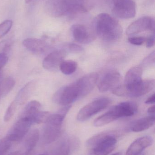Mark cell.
Returning <instances> with one entry per match:
<instances>
[{"label":"cell","mask_w":155,"mask_h":155,"mask_svg":"<svg viewBox=\"0 0 155 155\" xmlns=\"http://www.w3.org/2000/svg\"><path fill=\"white\" fill-rule=\"evenodd\" d=\"M94 20L96 31L101 39L106 42H113L121 38L123 31L122 26L110 15L101 13Z\"/></svg>","instance_id":"obj_1"},{"label":"cell","mask_w":155,"mask_h":155,"mask_svg":"<svg viewBox=\"0 0 155 155\" xmlns=\"http://www.w3.org/2000/svg\"><path fill=\"white\" fill-rule=\"evenodd\" d=\"M118 133L115 131L102 132L89 138L86 142L90 149L88 155H108L114 150Z\"/></svg>","instance_id":"obj_2"},{"label":"cell","mask_w":155,"mask_h":155,"mask_svg":"<svg viewBox=\"0 0 155 155\" xmlns=\"http://www.w3.org/2000/svg\"><path fill=\"white\" fill-rule=\"evenodd\" d=\"M155 87L154 79L143 80L131 84L119 85L112 90V93L118 96L136 97L142 96L151 92Z\"/></svg>","instance_id":"obj_3"},{"label":"cell","mask_w":155,"mask_h":155,"mask_svg":"<svg viewBox=\"0 0 155 155\" xmlns=\"http://www.w3.org/2000/svg\"><path fill=\"white\" fill-rule=\"evenodd\" d=\"M78 80L59 88L53 95L55 103L63 106L70 105L77 99L83 97V90Z\"/></svg>","instance_id":"obj_4"},{"label":"cell","mask_w":155,"mask_h":155,"mask_svg":"<svg viewBox=\"0 0 155 155\" xmlns=\"http://www.w3.org/2000/svg\"><path fill=\"white\" fill-rule=\"evenodd\" d=\"M65 117L59 113L50 114L43 129L42 138L44 143L50 144L58 139Z\"/></svg>","instance_id":"obj_5"},{"label":"cell","mask_w":155,"mask_h":155,"mask_svg":"<svg viewBox=\"0 0 155 155\" xmlns=\"http://www.w3.org/2000/svg\"><path fill=\"white\" fill-rule=\"evenodd\" d=\"M113 14L122 19L133 18L136 14V5L133 0H107Z\"/></svg>","instance_id":"obj_6"},{"label":"cell","mask_w":155,"mask_h":155,"mask_svg":"<svg viewBox=\"0 0 155 155\" xmlns=\"http://www.w3.org/2000/svg\"><path fill=\"white\" fill-rule=\"evenodd\" d=\"M111 102V100L107 97H101L92 101L79 111L77 114V120L80 122L86 121L93 116L106 108Z\"/></svg>","instance_id":"obj_7"},{"label":"cell","mask_w":155,"mask_h":155,"mask_svg":"<svg viewBox=\"0 0 155 155\" xmlns=\"http://www.w3.org/2000/svg\"><path fill=\"white\" fill-rule=\"evenodd\" d=\"M32 124V121L28 117L21 116L6 136L12 142L21 141L28 134Z\"/></svg>","instance_id":"obj_8"},{"label":"cell","mask_w":155,"mask_h":155,"mask_svg":"<svg viewBox=\"0 0 155 155\" xmlns=\"http://www.w3.org/2000/svg\"><path fill=\"white\" fill-rule=\"evenodd\" d=\"M155 20L149 16L141 17L132 23L127 28L126 33L133 35L145 31H154Z\"/></svg>","instance_id":"obj_9"},{"label":"cell","mask_w":155,"mask_h":155,"mask_svg":"<svg viewBox=\"0 0 155 155\" xmlns=\"http://www.w3.org/2000/svg\"><path fill=\"white\" fill-rule=\"evenodd\" d=\"M66 54V51L64 50H57L50 53L44 59L43 67L47 71H57Z\"/></svg>","instance_id":"obj_10"},{"label":"cell","mask_w":155,"mask_h":155,"mask_svg":"<svg viewBox=\"0 0 155 155\" xmlns=\"http://www.w3.org/2000/svg\"><path fill=\"white\" fill-rule=\"evenodd\" d=\"M122 80V76L119 73L114 71L107 73L98 83V89L103 93L113 90L120 84Z\"/></svg>","instance_id":"obj_11"},{"label":"cell","mask_w":155,"mask_h":155,"mask_svg":"<svg viewBox=\"0 0 155 155\" xmlns=\"http://www.w3.org/2000/svg\"><path fill=\"white\" fill-rule=\"evenodd\" d=\"M63 15H72L87 11L86 0H62Z\"/></svg>","instance_id":"obj_12"},{"label":"cell","mask_w":155,"mask_h":155,"mask_svg":"<svg viewBox=\"0 0 155 155\" xmlns=\"http://www.w3.org/2000/svg\"><path fill=\"white\" fill-rule=\"evenodd\" d=\"M153 139L149 136L139 137L135 140L128 147L126 155H144V151L153 145Z\"/></svg>","instance_id":"obj_13"},{"label":"cell","mask_w":155,"mask_h":155,"mask_svg":"<svg viewBox=\"0 0 155 155\" xmlns=\"http://www.w3.org/2000/svg\"><path fill=\"white\" fill-rule=\"evenodd\" d=\"M117 119L134 115L137 112L138 106L132 102H124L118 104L110 109Z\"/></svg>","instance_id":"obj_14"},{"label":"cell","mask_w":155,"mask_h":155,"mask_svg":"<svg viewBox=\"0 0 155 155\" xmlns=\"http://www.w3.org/2000/svg\"><path fill=\"white\" fill-rule=\"evenodd\" d=\"M71 31L74 40L80 43H89L94 38L89 29L83 25H74L71 28Z\"/></svg>","instance_id":"obj_15"},{"label":"cell","mask_w":155,"mask_h":155,"mask_svg":"<svg viewBox=\"0 0 155 155\" xmlns=\"http://www.w3.org/2000/svg\"><path fill=\"white\" fill-rule=\"evenodd\" d=\"M22 44L23 46L29 51L36 54L43 53L46 51L48 47L45 41L37 38H27L23 41Z\"/></svg>","instance_id":"obj_16"},{"label":"cell","mask_w":155,"mask_h":155,"mask_svg":"<svg viewBox=\"0 0 155 155\" xmlns=\"http://www.w3.org/2000/svg\"><path fill=\"white\" fill-rule=\"evenodd\" d=\"M36 87V82L32 80L25 84L17 93L14 101L17 105L24 104L33 94Z\"/></svg>","instance_id":"obj_17"},{"label":"cell","mask_w":155,"mask_h":155,"mask_svg":"<svg viewBox=\"0 0 155 155\" xmlns=\"http://www.w3.org/2000/svg\"><path fill=\"white\" fill-rule=\"evenodd\" d=\"M40 136V131L36 128L28 132L24 143L25 154L29 155L34 150L39 141Z\"/></svg>","instance_id":"obj_18"},{"label":"cell","mask_w":155,"mask_h":155,"mask_svg":"<svg viewBox=\"0 0 155 155\" xmlns=\"http://www.w3.org/2000/svg\"><path fill=\"white\" fill-rule=\"evenodd\" d=\"M154 123V115H150L137 120L133 124L131 129L134 132H142L152 127Z\"/></svg>","instance_id":"obj_19"},{"label":"cell","mask_w":155,"mask_h":155,"mask_svg":"<svg viewBox=\"0 0 155 155\" xmlns=\"http://www.w3.org/2000/svg\"><path fill=\"white\" fill-rule=\"evenodd\" d=\"M143 68L141 65L134 66L131 68L125 75L124 84H131L142 80Z\"/></svg>","instance_id":"obj_20"},{"label":"cell","mask_w":155,"mask_h":155,"mask_svg":"<svg viewBox=\"0 0 155 155\" xmlns=\"http://www.w3.org/2000/svg\"><path fill=\"white\" fill-rule=\"evenodd\" d=\"M41 104L40 102L37 100H32L27 104L21 116L28 117L33 124V118L36 114L41 111Z\"/></svg>","instance_id":"obj_21"},{"label":"cell","mask_w":155,"mask_h":155,"mask_svg":"<svg viewBox=\"0 0 155 155\" xmlns=\"http://www.w3.org/2000/svg\"><path fill=\"white\" fill-rule=\"evenodd\" d=\"M15 81L13 78L8 77L2 79L0 82V94L2 97L8 94L14 87Z\"/></svg>","instance_id":"obj_22"},{"label":"cell","mask_w":155,"mask_h":155,"mask_svg":"<svg viewBox=\"0 0 155 155\" xmlns=\"http://www.w3.org/2000/svg\"><path fill=\"white\" fill-rule=\"evenodd\" d=\"M77 64L76 62L72 60L64 61L60 64L59 70L65 75L72 74L76 71Z\"/></svg>","instance_id":"obj_23"},{"label":"cell","mask_w":155,"mask_h":155,"mask_svg":"<svg viewBox=\"0 0 155 155\" xmlns=\"http://www.w3.org/2000/svg\"><path fill=\"white\" fill-rule=\"evenodd\" d=\"M116 118L110 111L97 117L95 120L93 125L95 127H101L116 120Z\"/></svg>","instance_id":"obj_24"},{"label":"cell","mask_w":155,"mask_h":155,"mask_svg":"<svg viewBox=\"0 0 155 155\" xmlns=\"http://www.w3.org/2000/svg\"><path fill=\"white\" fill-rule=\"evenodd\" d=\"M72 143L70 139L63 141L55 150L52 155H69L71 153Z\"/></svg>","instance_id":"obj_25"},{"label":"cell","mask_w":155,"mask_h":155,"mask_svg":"<svg viewBox=\"0 0 155 155\" xmlns=\"http://www.w3.org/2000/svg\"><path fill=\"white\" fill-rule=\"evenodd\" d=\"M17 104L14 100L7 107L3 117L4 121L5 122H8L10 121L14 115L17 106Z\"/></svg>","instance_id":"obj_26"},{"label":"cell","mask_w":155,"mask_h":155,"mask_svg":"<svg viewBox=\"0 0 155 155\" xmlns=\"http://www.w3.org/2000/svg\"><path fill=\"white\" fill-rule=\"evenodd\" d=\"M12 143L6 136L0 139V155H6L12 145Z\"/></svg>","instance_id":"obj_27"},{"label":"cell","mask_w":155,"mask_h":155,"mask_svg":"<svg viewBox=\"0 0 155 155\" xmlns=\"http://www.w3.org/2000/svg\"><path fill=\"white\" fill-rule=\"evenodd\" d=\"M12 21L7 20L0 24V39L7 34L12 26Z\"/></svg>","instance_id":"obj_28"},{"label":"cell","mask_w":155,"mask_h":155,"mask_svg":"<svg viewBox=\"0 0 155 155\" xmlns=\"http://www.w3.org/2000/svg\"><path fill=\"white\" fill-rule=\"evenodd\" d=\"M155 51L151 53L149 55L147 56L143 61L142 64L141 66L143 68L145 67H148L153 64H154L155 60Z\"/></svg>","instance_id":"obj_29"},{"label":"cell","mask_w":155,"mask_h":155,"mask_svg":"<svg viewBox=\"0 0 155 155\" xmlns=\"http://www.w3.org/2000/svg\"><path fill=\"white\" fill-rule=\"evenodd\" d=\"M146 39L144 37H132L128 38V41L131 44L135 45H143L146 41Z\"/></svg>","instance_id":"obj_30"},{"label":"cell","mask_w":155,"mask_h":155,"mask_svg":"<svg viewBox=\"0 0 155 155\" xmlns=\"http://www.w3.org/2000/svg\"><path fill=\"white\" fill-rule=\"evenodd\" d=\"M67 48L69 51L72 52H80L83 50V48L80 45L73 43L68 45Z\"/></svg>","instance_id":"obj_31"},{"label":"cell","mask_w":155,"mask_h":155,"mask_svg":"<svg viewBox=\"0 0 155 155\" xmlns=\"http://www.w3.org/2000/svg\"><path fill=\"white\" fill-rule=\"evenodd\" d=\"M10 46L9 41H0V55L5 54Z\"/></svg>","instance_id":"obj_32"},{"label":"cell","mask_w":155,"mask_h":155,"mask_svg":"<svg viewBox=\"0 0 155 155\" xmlns=\"http://www.w3.org/2000/svg\"><path fill=\"white\" fill-rule=\"evenodd\" d=\"M8 61V56L6 53L0 55V73L3 68L5 66Z\"/></svg>","instance_id":"obj_33"},{"label":"cell","mask_w":155,"mask_h":155,"mask_svg":"<svg viewBox=\"0 0 155 155\" xmlns=\"http://www.w3.org/2000/svg\"><path fill=\"white\" fill-rule=\"evenodd\" d=\"M146 47L147 48H150L153 46L155 43L154 33L148 37L146 40Z\"/></svg>","instance_id":"obj_34"},{"label":"cell","mask_w":155,"mask_h":155,"mask_svg":"<svg viewBox=\"0 0 155 155\" xmlns=\"http://www.w3.org/2000/svg\"><path fill=\"white\" fill-rule=\"evenodd\" d=\"M155 102V94L154 93L152 95L150 96L149 97L147 98L145 101V104H153Z\"/></svg>","instance_id":"obj_35"},{"label":"cell","mask_w":155,"mask_h":155,"mask_svg":"<svg viewBox=\"0 0 155 155\" xmlns=\"http://www.w3.org/2000/svg\"><path fill=\"white\" fill-rule=\"evenodd\" d=\"M155 105L153 106L148 108L147 110V113L150 115H154L155 114Z\"/></svg>","instance_id":"obj_36"},{"label":"cell","mask_w":155,"mask_h":155,"mask_svg":"<svg viewBox=\"0 0 155 155\" xmlns=\"http://www.w3.org/2000/svg\"><path fill=\"white\" fill-rule=\"evenodd\" d=\"M8 155H25L24 153H22L20 151H15V152H12L11 153Z\"/></svg>","instance_id":"obj_37"},{"label":"cell","mask_w":155,"mask_h":155,"mask_svg":"<svg viewBox=\"0 0 155 155\" xmlns=\"http://www.w3.org/2000/svg\"><path fill=\"white\" fill-rule=\"evenodd\" d=\"M32 1L33 0H25V3L28 4L32 2Z\"/></svg>","instance_id":"obj_38"},{"label":"cell","mask_w":155,"mask_h":155,"mask_svg":"<svg viewBox=\"0 0 155 155\" xmlns=\"http://www.w3.org/2000/svg\"><path fill=\"white\" fill-rule=\"evenodd\" d=\"M112 155H122V153L120 152H118V153H115Z\"/></svg>","instance_id":"obj_39"},{"label":"cell","mask_w":155,"mask_h":155,"mask_svg":"<svg viewBox=\"0 0 155 155\" xmlns=\"http://www.w3.org/2000/svg\"><path fill=\"white\" fill-rule=\"evenodd\" d=\"M2 74H1V73H0V82L2 81Z\"/></svg>","instance_id":"obj_40"},{"label":"cell","mask_w":155,"mask_h":155,"mask_svg":"<svg viewBox=\"0 0 155 155\" xmlns=\"http://www.w3.org/2000/svg\"><path fill=\"white\" fill-rule=\"evenodd\" d=\"M38 155H47L46 154H39Z\"/></svg>","instance_id":"obj_41"}]
</instances>
